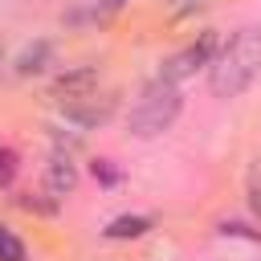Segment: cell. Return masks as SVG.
Instances as JSON below:
<instances>
[{
    "mask_svg": "<svg viewBox=\"0 0 261 261\" xmlns=\"http://www.w3.org/2000/svg\"><path fill=\"white\" fill-rule=\"evenodd\" d=\"M94 175H98L102 184H114V179H118V175H114V167H110L106 159H98V163H94Z\"/></svg>",
    "mask_w": 261,
    "mask_h": 261,
    "instance_id": "obj_11",
    "label": "cell"
},
{
    "mask_svg": "<svg viewBox=\"0 0 261 261\" xmlns=\"http://www.w3.org/2000/svg\"><path fill=\"white\" fill-rule=\"evenodd\" d=\"M216 49H220V37L216 33H204L200 41H192L188 49H179L175 57H167V65H163V73L159 77H167V82H184V77H192L196 69H204L212 57H216Z\"/></svg>",
    "mask_w": 261,
    "mask_h": 261,
    "instance_id": "obj_3",
    "label": "cell"
},
{
    "mask_svg": "<svg viewBox=\"0 0 261 261\" xmlns=\"http://www.w3.org/2000/svg\"><path fill=\"white\" fill-rule=\"evenodd\" d=\"M12 171H16V155H12L8 147H0V184H8Z\"/></svg>",
    "mask_w": 261,
    "mask_h": 261,
    "instance_id": "obj_10",
    "label": "cell"
},
{
    "mask_svg": "<svg viewBox=\"0 0 261 261\" xmlns=\"http://www.w3.org/2000/svg\"><path fill=\"white\" fill-rule=\"evenodd\" d=\"M175 4H184V0H175Z\"/></svg>",
    "mask_w": 261,
    "mask_h": 261,
    "instance_id": "obj_13",
    "label": "cell"
},
{
    "mask_svg": "<svg viewBox=\"0 0 261 261\" xmlns=\"http://www.w3.org/2000/svg\"><path fill=\"white\" fill-rule=\"evenodd\" d=\"M65 106V118H73V122H82V126H98V122H106L110 114H114V94H82V98H73V102H61Z\"/></svg>",
    "mask_w": 261,
    "mask_h": 261,
    "instance_id": "obj_4",
    "label": "cell"
},
{
    "mask_svg": "<svg viewBox=\"0 0 261 261\" xmlns=\"http://www.w3.org/2000/svg\"><path fill=\"white\" fill-rule=\"evenodd\" d=\"M94 90H98V69H94V65H77V69L61 73V77L53 82V98H61V102H73V98L94 94Z\"/></svg>",
    "mask_w": 261,
    "mask_h": 261,
    "instance_id": "obj_5",
    "label": "cell"
},
{
    "mask_svg": "<svg viewBox=\"0 0 261 261\" xmlns=\"http://www.w3.org/2000/svg\"><path fill=\"white\" fill-rule=\"evenodd\" d=\"M0 261H24V245L12 237L8 224H0Z\"/></svg>",
    "mask_w": 261,
    "mask_h": 261,
    "instance_id": "obj_9",
    "label": "cell"
},
{
    "mask_svg": "<svg viewBox=\"0 0 261 261\" xmlns=\"http://www.w3.org/2000/svg\"><path fill=\"white\" fill-rule=\"evenodd\" d=\"M98 8H118V4H126V0H94Z\"/></svg>",
    "mask_w": 261,
    "mask_h": 261,
    "instance_id": "obj_12",
    "label": "cell"
},
{
    "mask_svg": "<svg viewBox=\"0 0 261 261\" xmlns=\"http://www.w3.org/2000/svg\"><path fill=\"white\" fill-rule=\"evenodd\" d=\"M73 184H77L73 163H69V159H53L49 171H45V192H49V196H69Z\"/></svg>",
    "mask_w": 261,
    "mask_h": 261,
    "instance_id": "obj_6",
    "label": "cell"
},
{
    "mask_svg": "<svg viewBox=\"0 0 261 261\" xmlns=\"http://www.w3.org/2000/svg\"><path fill=\"white\" fill-rule=\"evenodd\" d=\"M147 228H151L147 216H118V220L106 224V237H110V241H126V237H143Z\"/></svg>",
    "mask_w": 261,
    "mask_h": 261,
    "instance_id": "obj_7",
    "label": "cell"
},
{
    "mask_svg": "<svg viewBox=\"0 0 261 261\" xmlns=\"http://www.w3.org/2000/svg\"><path fill=\"white\" fill-rule=\"evenodd\" d=\"M45 57H49V45H45V41H37L33 49H24V53L16 57V73H37Z\"/></svg>",
    "mask_w": 261,
    "mask_h": 261,
    "instance_id": "obj_8",
    "label": "cell"
},
{
    "mask_svg": "<svg viewBox=\"0 0 261 261\" xmlns=\"http://www.w3.org/2000/svg\"><path fill=\"white\" fill-rule=\"evenodd\" d=\"M261 73V29H241L232 33L216 57L208 61V86L216 98H237L245 94Z\"/></svg>",
    "mask_w": 261,
    "mask_h": 261,
    "instance_id": "obj_1",
    "label": "cell"
},
{
    "mask_svg": "<svg viewBox=\"0 0 261 261\" xmlns=\"http://www.w3.org/2000/svg\"><path fill=\"white\" fill-rule=\"evenodd\" d=\"M175 118H179V86L167 77L147 82L130 106V130L139 139H151V135H163Z\"/></svg>",
    "mask_w": 261,
    "mask_h": 261,
    "instance_id": "obj_2",
    "label": "cell"
}]
</instances>
